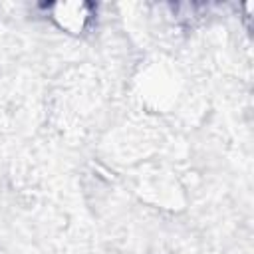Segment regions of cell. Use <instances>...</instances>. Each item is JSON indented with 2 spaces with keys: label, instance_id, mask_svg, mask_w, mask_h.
Segmentation results:
<instances>
[{
  "label": "cell",
  "instance_id": "obj_1",
  "mask_svg": "<svg viewBox=\"0 0 254 254\" xmlns=\"http://www.w3.org/2000/svg\"><path fill=\"white\" fill-rule=\"evenodd\" d=\"M52 18L67 32L77 34L85 28L89 16H91V6L85 2H58L50 6Z\"/></svg>",
  "mask_w": 254,
  "mask_h": 254
}]
</instances>
